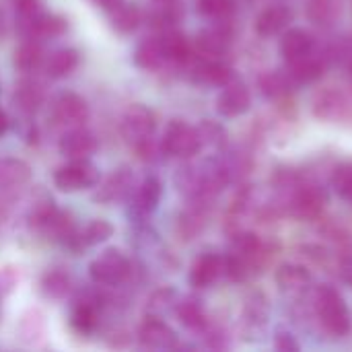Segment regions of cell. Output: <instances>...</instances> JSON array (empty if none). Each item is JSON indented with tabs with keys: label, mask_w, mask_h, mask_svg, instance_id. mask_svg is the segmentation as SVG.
Listing matches in <instances>:
<instances>
[{
	"label": "cell",
	"mask_w": 352,
	"mask_h": 352,
	"mask_svg": "<svg viewBox=\"0 0 352 352\" xmlns=\"http://www.w3.org/2000/svg\"><path fill=\"white\" fill-rule=\"evenodd\" d=\"M316 314L322 328L332 336H344L351 330V311L344 297L330 285L316 291Z\"/></svg>",
	"instance_id": "obj_1"
},
{
	"label": "cell",
	"mask_w": 352,
	"mask_h": 352,
	"mask_svg": "<svg viewBox=\"0 0 352 352\" xmlns=\"http://www.w3.org/2000/svg\"><path fill=\"white\" fill-rule=\"evenodd\" d=\"M132 274L130 260L116 248L101 252L89 264V276L99 287H120Z\"/></svg>",
	"instance_id": "obj_2"
},
{
	"label": "cell",
	"mask_w": 352,
	"mask_h": 352,
	"mask_svg": "<svg viewBox=\"0 0 352 352\" xmlns=\"http://www.w3.org/2000/svg\"><path fill=\"white\" fill-rule=\"evenodd\" d=\"M161 146H163L165 155H169V157L192 159V157H196V155L200 153V148H202L198 128L190 126L188 122L173 120V122H169V126L165 128V134H163V138H161Z\"/></svg>",
	"instance_id": "obj_3"
},
{
	"label": "cell",
	"mask_w": 352,
	"mask_h": 352,
	"mask_svg": "<svg viewBox=\"0 0 352 352\" xmlns=\"http://www.w3.org/2000/svg\"><path fill=\"white\" fill-rule=\"evenodd\" d=\"M101 182L99 169L89 159H70V163L62 165L54 173V184L62 192H80L95 188Z\"/></svg>",
	"instance_id": "obj_4"
},
{
	"label": "cell",
	"mask_w": 352,
	"mask_h": 352,
	"mask_svg": "<svg viewBox=\"0 0 352 352\" xmlns=\"http://www.w3.org/2000/svg\"><path fill=\"white\" fill-rule=\"evenodd\" d=\"M155 128H157L155 113L142 103L130 105L122 116V136L134 148L140 146L142 142L155 138Z\"/></svg>",
	"instance_id": "obj_5"
},
{
	"label": "cell",
	"mask_w": 352,
	"mask_h": 352,
	"mask_svg": "<svg viewBox=\"0 0 352 352\" xmlns=\"http://www.w3.org/2000/svg\"><path fill=\"white\" fill-rule=\"evenodd\" d=\"M68 29V21L60 14L52 12H35L27 16H19L16 21V31L21 33L23 39H50V37H60Z\"/></svg>",
	"instance_id": "obj_6"
},
{
	"label": "cell",
	"mask_w": 352,
	"mask_h": 352,
	"mask_svg": "<svg viewBox=\"0 0 352 352\" xmlns=\"http://www.w3.org/2000/svg\"><path fill=\"white\" fill-rule=\"evenodd\" d=\"M50 116H52L56 126H62V128H68V130L70 128H80L89 120V105L80 95L66 91V93H60L52 101Z\"/></svg>",
	"instance_id": "obj_7"
},
{
	"label": "cell",
	"mask_w": 352,
	"mask_h": 352,
	"mask_svg": "<svg viewBox=\"0 0 352 352\" xmlns=\"http://www.w3.org/2000/svg\"><path fill=\"white\" fill-rule=\"evenodd\" d=\"M134 190H136V177L132 169L120 167L113 173H109L101 184H97V192L93 198L101 204H113V202L128 200Z\"/></svg>",
	"instance_id": "obj_8"
},
{
	"label": "cell",
	"mask_w": 352,
	"mask_h": 352,
	"mask_svg": "<svg viewBox=\"0 0 352 352\" xmlns=\"http://www.w3.org/2000/svg\"><path fill=\"white\" fill-rule=\"evenodd\" d=\"M190 66V76L208 87H225L233 80V70L221 58H194L186 64Z\"/></svg>",
	"instance_id": "obj_9"
},
{
	"label": "cell",
	"mask_w": 352,
	"mask_h": 352,
	"mask_svg": "<svg viewBox=\"0 0 352 352\" xmlns=\"http://www.w3.org/2000/svg\"><path fill=\"white\" fill-rule=\"evenodd\" d=\"M250 107H252V93L241 80L227 82L217 97V111L223 118L243 116Z\"/></svg>",
	"instance_id": "obj_10"
},
{
	"label": "cell",
	"mask_w": 352,
	"mask_h": 352,
	"mask_svg": "<svg viewBox=\"0 0 352 352\" xmlns=\"http://www.w3.org/2000/svg\"><path fill=\"white\" fill-rule=\"evenodd\" d=\"M138 342L144 349L169 351L177 346V334L161 318H146L138 330Z\"/></svg>",
	"instance_id": "obj_11"
},
{
	"label": "cell",
	"mask_w": 352,
	"mask_h": 352,
	"mask_svg": "<svg viewBox=\"0 0 352 352\" xmlns=\"http://www.w3.org/2000/svg\"><path fill=\"white\" fill-rule=\"evenodd\" d=\"M314 111L322 120H344L352 116V95L338 89H326L316 97Z\"/></svg>",
	"instance_id": "obj_12"
},
{
	"label": "cell",
	"mask_w": 352,
	"mask_h": 352,
	"mask_svg": "<svg viewBox=\"0 0 352 352\" xmlns=\"http://www.w3.org/2000/svg\"><path fill=\"white\" fill-rule=\"evenodd\" d=\"M326 196L324 192L314 186V184H297L293 198H291V208L299 219H318L324 210Z\"/></svg>",
	"instance_id": "obj_13"
},
{
	"label": "cell",
	"mask_w": 352,
	"mask_h": 352,
	"mask_svg": "<svg viewBox=\"0 0 352 352\" xmlns=\"http://www.w3.org/2000/svg\"><path fill=\"white\" fill-rule=\"evenodd\" d=\"M97 144L99 142L95 134L89 132L85 126H80V128L66 130L58 142V148L66 159H89L97 151Z\"/></svg>",
	"instance_id": "obj_14"
},
{
	"label": "cell",
	"mask_w": 352,
	"mask_h": 352,
	"mask_svg": "<svg viewBox=\"0 0 352 352\" xmlns=\"http://www.w3.org/2000/svg\"><path fill=\"white\" fill-rule=\"evenodd\" d=\"M221 274H225V258L219 254H202L192 264L188 280L194 289H208Z\"/></svg>",
	"instance_id": "obj_15"
},
{
	"label": "cell",
	"mask_w": 352,
	"mask_h": 352,
	"mask_svg": "<svg viewBox=\"0 0 352 352\" xmlns=\"http://www.w3.org/2000/svg\"><path fill=\"white\" fill-rule=\"evenodd\" d=\"M163 196V184L157 175H148L140 182V186H136V190L132 192L130 200H132V210L138 217H146L151 212L157 210L159 202Z\"/></svg>",
	"instance_id": "obj_16"
},
{
	"label": "cell",
	"mask_w": 352,
	"mask_h": 352,
	"mask_svg": "<svg viewBox=\"0 0 352 352\" xmlns=\"http://www.w3.org/2000/svg\"><path fill=\"white\" fill-rule=\"evenodd\" d=\"M101 320V303L97 295H87L72 307L70 324L78 334H93L99 328Z\"/></svg>",
	"instance_id": "obj_17"
},
{
	"label": "cell",
	"mask_w": 352,
	"mask_h": 352,
	"mask_svg": "<svg viewBox=\"0 0 352 352\" xmlns=\"http://www.w3.org/2000/svg\"><path fill=\"white\" fill-rule=\"evenodd\" d=\"M316 50V39L309 31L293 27L283 33L280 39V54L287 62H295Z\"/></svg>",
	"instance_id": "obj_18"
},
{
	"label": "cell",
	"mask_w": 352,
	"mask_h": 352,
	"mask_svg": "<svg viewBox=\"0 0 352 352\" xmlns=\"http://www.w3.org/2000/svg\"><path fill=\"white\" fill-rule=\"evenodd\" d=\"M31 179V169L25 161L6 157L0 159V196L12 194Z\"/></svg>",
	"instance_id": "obj_19"
},
{
	"label": "cell",
	"mask_w": 352,
	"mask_h": 352,
	"mask_svg": "<svg viewBox=\"0 0 352 352\" xmlns=\"http://www.w3.org/2000/svg\"><path fill=\"white\" fill-rule=\"evenodd\" d=\"M293 21V10L285 4H272L268 8H264L258 19H256V31L262 37H270L276 35L280 31H285L289 27V23Z\"/></svg>",
	"instance_id": "obj_20"
},
{
	"label": "cell",
	"mask_w": 352,
	"mask_h": 352,
	"mask_svg": "<svg viewBox=\"0 0 352 352\" xmlns=\"http://www.w3.org/2000/svg\"><path fill=\"white\" fill-rule=\"evenodd\" d=\"M274 278H276L280 293L285 295H301L311 283L309 270L301 264H283L276 270Z\"/></svg>",
	"instance_id": "obj_21"
},
{
	"label": "cell",
	"mask_w": 352,
	"mask_h": 352,
	"mask_svg": "<svg viewBox=\"0 0 352 352\" xmlns=\"http://www.w3.org/2000/svg\"><path fill=\"white\" fill-rule=\"evenodd\" d=\"M132 60L138 68L142 70H159L161 66L167 64V56H165V50H163V43H161V37H146L142 39L134 54H132Z\"/></svg>",
	"instance_id": "obj_22"
},
{
	"label": "cell",
	"mask_w": 352,
	"mask_h": 352,
	"mask_svg": "<svg viewBox=\"0 0 352 352\" xmlns=\"http://www.w3.org/2000/svg\"><path fill=\"white\" fill-rule=\"evenodd\" d=\"M43 99H45V91H43L41 82H37L33 78L21 80L12 93V103L23 113H35L41 107Z\"/></svg>",
	"instance_id": "obj_23"
},
{
	"label": "cell",
	"mask_w": 352,
	"mask_h": 352,
	"mask_svg": "<svg viewBox=\"0 0 352 352\" xmlns=\"http://www.w3.org/2000/svg\"><path fill=\"white\" fill-rule=\"evenodd\" d=\"M161 43H163V50H165V56H167V62L171 64H179V66H186L190 60H192V45L188 41V37L182 33V31H175V29H165L161 31Z\"/></svg>",
	"instance_id": "obj_24"
},
{
	"label": "cell",
	"mask_w": 352,
	"mask_h": 352,
	"mask_svg": "<svg viewBox=\"0 0 352 352\" xmlns=\"http://www.w3.org/2000/svg\"><path fill=\"white\" fill-rule=\"evenodd\" d=\"M324 70L326 62L316 54V50L295 62H287V74L293 78V82H314L324 74Z\"/></svg>",
	"instance_id": "obj_25"
},
{
	"label": "cell",
	"mask_w": 352,
	"mask_h": 352,
	"mask_svg": "<svg viewBox=\"0 0 352 352\" xmlns=\"http://www.w3.org/2000/svg\"><path fill=\"white\" fill-rule=\"evenodd\" d=\"M229 43H231V35L223 27L204 29L196 37V50L202 58H221L229 50Z\"/></svg>",
	"instance_id": "obj_26"
},
{
	"label": "cell",
	"mask_w": 352,
	"mask_h": 352,
	"mask_svg": "<svg viewBox=\"0 0 352 352\" xmlns=\"http://www.w3.org/2000/svg\"><path fill=\"white\" fill-rule=\"evenodd\" d=\"M80 62V54L74 47H60L54 50L43 60V70L50 78H64L68 76Z\"/></svg>",
	"instance_id": "obj_27"
},
{
	"label": "cell",
	"mask_w": 352,
	"mask_h": 352,
	"mask_svg": "<svg viewBox=\"0 0 352 352\" xmlns=\"http://www.w3.org/2000/svg\"><path fill=\"white\" fill-rule=\"evenodd\" d=\"M175 316L179 320V324L192 332H204L208 322H206V314H204V307L198 299L194 297H184V299H177L175 303Z\"/></svg>",
	"instance_id": "obj_28"
},
{
	"label": "cell",
	"mask_w": 352,
	"mask_h": 352,
	"mask_svg": "<svg viewBox=\"0 0 352 352\" xmlns=\"http://www.w3.org/2000/svg\"><path fill=\"white\" fill-rule=\"evenodd\" d=\"M109 21H111V27L118 31V33H132L140 27L144 14L140 10L138 4H130V2H120L116 8H111L109 12Z\"/></svg>",
	"instance_id": "obj_29"
},
{
	"label": "cell",
	"mask_w": 352,
	"mask_h": 352,
	"mask_svg": "<svg viewBox=\"0 0 352 352\" xmlns=\"http://www.w3.org/2000/svg\"><path fill=\"white\" fill-rule=\"evenodd\" d=\"M41 293L47 297V299H64L66 295H70L74 283H72V276L62 270V268H54V270H47L43 276H41Z\"/></svg>",
	"instance_id": "obj_30"
},
{
	"label": "cell",
	"mask_w": 352,
	"mask_h": 352,
	"mask_svg": "<svg viewBox=\"0 0 352 352\" xmlns=\"http://www.w3.org/2000/svg\"><path fill=\"white\" fill-rule=\"evenodd\" d=\"M43 50L37 39H23V43L14 50V66L21 72H33L43 66Z\"/></svg>",
	"instance_id": "obj_31"
},
{
	"label": "cell",
	"mask_w": 352,
	"mask_h": 352,
	"mask_svg": "<svg viewBox=\"0 0 352 352\" xmlns=\"http://www.w3.org/2000/svg\"><path fill=\"white\" fill-rule=\"evenodd\" d=\"M206 204L208 202H190V206L179 217V233L184 235V239H192L194 235H198L204 229Z\"/></svg>",
	"instance_id": "obj_32"
},
{
	"label": "cell",
	"mask_w": 352,
	"mask_h": 352,
	"mask_svg": "<svg viewBox=\"0 0 352 352\" xmlns=\"http://www.w3.org/2000/svg\"><path fill=\"white\" fill-rule=\"evenodd\" d=\"M262 241L256 233H250V231H243V233H237L233 237V243H231V254L245 260L252 268L256 264V260L260 258L262 254Z\"/></svg>",
	"instance_id": "obj_33"
},
{
	"label": "cell",
	"mask_w": 352,
	"mask_h": 352,
	"mask_svg": "<svg viewBox=\"0 0 352 352\" xmlns=\"http://www.w3.org/2000/svg\"><path fill=\"white\" fill-rule=\"evenodd\" d=\"M293 78L287 72H268L260 78V91L268 99H283L291 93Z\"/></svg>",
	"instance_id": "obj_34"
},
{
	"label": "cell",
	"mask_w": 352,
	"mask_h": 352,
	"mask_svg": "<svg viewBox=\"0 0 352 352\" xmlns=\"http://www.w3.org/2000/svg\"><path fill=\"white\" fill-rule=\"evenodd\" d=\"M196 8L202 16L225 23L235 14V0H196Z\"/></svg>",
	"instance_id": "obj_35"
},
{
	"label": "cell",
	"mask_w": 352,
	"mask_h": 352,
	"mask_svg": "<svg viewBox=\"0 0 352 352\" xmlns=\"http://www.w3.org/2000/svg\"><path fill=\"white\" fill-rule=\"evenodd\" d=\"M111 235H113V227L105 219H95L85 229H80V241H82L85 248L105 243Z\"/></svg>",
	"instance_id": "obj_36"
},
{
	"label": "cell",
	"mask_w": 352,
	"mask_h": 352,
	"mask_svg": "<svg viewBox=\"0 0 352 352\" xmlns=\"http://www.w3.org/2000/svg\"><path fill=\"white\" fill-rule=\"evenodd\" d=\"M43 330H45V322H43V316L37 311V309H29L23 318H21V324H19V334L25 342L33 344L37 338L43 336Z\"/></svg>",
	"instance_id": "obj_37"
},
{
	"label": "cell",
	"mask_w": 352,
	"mask_h": 352,
	"mask_svg": "<svg viewBox=\"0 0 352 352\" xmlns=\"http://www.w3.org/2000/svg\"><path fill=\"white\" fill-rule=\"evenodd\" d=\"M332 188L336 194L352 204V161L340 163L332 173Z\"/></svg>",
	"instance_id": "obj_38"
},
{
	"label": "cell",
	"mask_w": 352,
	"mask_h": 352,
	"mask_svg": "<svg viewBox=\"0 0 352 352\" xmlns=\"http://www.w3.org/2000/svg\"><path fill=\"white\" fill-rule=\"evenodd\" d=\"M198 134H200V142L202 146L208 144V146H223L225 144V130L221 124L212 122V120H204L200 126H198Z\"/></svg>",
	"instance_id": "obj_39"
},
{
	"label": "cell",
	"mask_w": 352,
	"mask_h": 352,
	"mask_svg": "<svg viewBox=\"0 0 352 352\" xmlns=\"http://www.w3.org/2000/svg\"><path fill=\"white\" fill-rule=\"evenodd\" d=\"M245 311H248L250 322H254V324H256V322H258V324H264L266 318H268V301H266V297H264L262 293L252 295V299L248 301Z\"/></svg>",
	"instance_id": "obj_40"
},
{
	"label": "cell",
	"mask_w": 352,
	"mask_h": 352,
	"mask_svg": "<svg viewBox=\"0 0 352 352\" xmlns=\"http://www.w3.org/2000/svg\"><path fill=\"white\" fill-rule=\"evenodd\" d=\"M175 303H177V295H175V291H171V289H163V291H159V293H155V295H153V299H151V309H153V311L163 314V311L175 309Z\"/></svg>",
	"instance_id": "obj_41"
},
{
	"label": "cell",
	"mask_w": 352,
	"mask_h": 352,
	"mask_svg": "<svg viewBox=\"0 0 352 352\" xmlns=\"http://www.w3.org/2000/svg\"><path fill=\"white\" fill-rule=\"evenodd\" d=\"M332 12H334V8H332V2L330 0H314L311 6H309V14L318 23L328 21L332 16Z\"/></svg>",
	"instance_id": "obj_42"
},
{
	"label": "cell",
	"mask_w": 352,
	"mask_h": 352,
	"mask_svg": "<svg viewBox=\"0 0 352 352\" xmlns=\"http://www.w3.org/2000/svg\"><path fill=\"white\" fill-rule=\"evenodd\" d=\"M274 346L280 352H297L299 351V342L295 340V336L287 330H276L274 336Z\"/></svg>",
	"instance_id": "obj_43"
},
{
	"label": "cell",
	"mask_w": 352,
	"mask_h": 352,
	"mask_svg": "<svg viewBox=\"0 0 352 352\" xmlns=\"http://www.w3.org/2000/svg\"><path fill=\"white\" fill-rule=\"evenodd\" d=\"M41 2L43 0H10V4L14 6L19 16H27V14H35L41 12Z\"/></svg>",
	"instance_id": "obj_44"
},
{
	"label": "cell",
	"mask_w": 352,
	"mask_h": 352,
	"mask_svg": "<svg viewBox=\"0 0 352 352\" xmlns=\"http://www.w3.org/2000/svg\"><path fill=\"white\" fill-rule=\"evenodd\" d=\"M338 274L342 278V283H346L352 287V256H344L338 264Z\"/></svg>",
	"instance_id": "obj_45"
},
{
	"label": "cell",
	"mask_w": 352,
	"mask_h": 352,
	"mask_svg": "<svg viewBox=\"0 0 352 352\" xmlns=\"http://www.w3.org/2000/svg\"><path fill=\"white\" fill-rule=\"evenodd\" d=\"M95 6H99V8H103L105 12H109L111 8H116L122 0H91Z\"/></svg>",
	"instance_id": "obj_46"
},
{
	"label": "cell",
	"mask_w": 352,
	"mask_h": 352,
	"mask_svg": "<svg viewBox=\"0 0 352 352\" xmlns=\"http://www.w3.org/2000/svg\"><path fill=\"white\" fill-rule=\"evenodd\" d=\"M8 128H10V120H8L6 111H4V109H0V138L8 132Z\"/></svg>",
	"instance_id": "obj_47"
}]
</instances>
